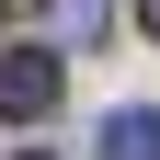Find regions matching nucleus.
Segmentation results:
<instances>
[{
  "label": "nucleus",
  "mask_w": 160,
  "mask_h": 160,
  "mask_svg": "<svg viewBox=\"0 0 160 160\" xmlns=\"http://www.w3.org/2000/svg\"><path fill=\"white\" fill-rule=\"evenodd\" d=\"M0 114H12V126L57 114V57L46 46H12V57H0Z\"/></svg>",
  "instance_id": "nucleus-1"
},
{
  "label": "nucleus",
  "mask_w": 160,
  "mask_h": 160,
  "mask_svg": "<svg viewBox=\"0 0 160 160\" xmlns=\"http://www.w3.org/2000/svg\"><path fill=\"white\" fill-rule=\"evenodd\" d=\"M103 160H160V114L149 103H114L103 114Z\"/></svg>",
  "instance_id": "nucleus-2"
},
{
  "label": "nucleus",
  "mask_w": 160,
  "mask_h": 160,
  "mask_svg": "<svg viewBox=\"0 0 160 160\" xmlns=\"http://www.w3.org/2000/svg\"><path fill=\"white\" fill-rule=\"evenodd\" d=\"M137 23H149V34H160V0H137Z\"/></svg>",
  "instance_id": "nucleus-3"
}]
</instances>
